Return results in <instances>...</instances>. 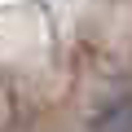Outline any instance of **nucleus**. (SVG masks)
<instances>
[{"mask_svg": "<svg viewBox=\"0 0 132 132\" xmlns=\"http://www.w3.org/2000/svg\"><path fill=\"white\" fill-rule=\"evenodd\" d=\"M93 132H132V97L110 101V106L93 119Z\"/></svg>", "mask_w": 132, "mask_h": 132, "instance_id": "nucleus-1", "label": "nucleus"}]
</instances>
